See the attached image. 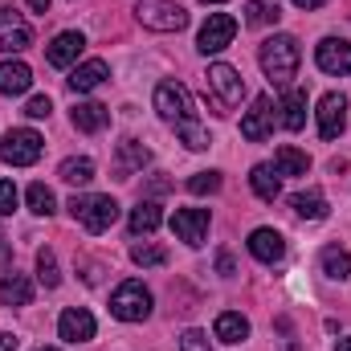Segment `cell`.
<instances>
[{
    "label": "cell",
    "instance_id": "1f68e13d",
    "mask_svg": "<svg viewBox=\"0 0 351 351\" xmlns=\"http://www.w3.org/2000/svg\"><path fill=\"white\" fill-rule=\"evenodd\" d=\"M25 200H29V208H33L37 217H49V213L58 208V200H53V192H49L45 184H29V192H25Z\"/></svg>",
    "mask_w": 351,
    "mask_h": 351
},
{
    "label": "cell",
    "instance_id": "7402d4cb",
    "mask_svg": "<svg viewBox=\"0 0 351 351\" xmlns=\"http://www.w3.org/2000/svg\"><path fill=\"white\" fill-rule=\"evenodd\" d=\"M29 86H33V70H29L25 62L8 58V62L0 66V94H25Z\"/></svg>",
    "mask_w": 351,
    "mask_h": 351
},
{
    "label": "cell",
    "instance_id": "ee69618b",
    "mask_svg": "<svg viewBox=\"0 0 351 351\" xmlns=\"http://www.w3.org/2000/svg\"><path fill=\"white\" fill-rule=\"evenodd\" d=\"M204 4H225V0H204Z\"/></svg>",
    "mask_w": 351,
    "mask_h": 351
},
{
    "label": "cell",
    "instance_id": "e0dca14e",
    "mask_svg": "<svg viewBox=\"0 0 351 351\" xmlns=\"http://www.w3.org/2000/svg\"><path fill=\"white\" fill-rule=\"evenodd\" d=\"M106 78H110L106 62H102V58H90V62H82V66H74V74H70L66 82H70V90H74V94H90V90L102 86Z\"/></svg>",
    "mask_w": 351,
    "mask_h": 351
},
{
    "label": "cell",
    "instance_id": "9a60e30c",
    "mask_svg": "<svg viewBox=\"0 0 351 351\" xmlns=\"http://www.w3.org/2000/svg\"><path fill=\"white\" fill-rule=\"evenodd\" d=\"M58 335H62L66 343H90V339H94V315L82 311V306L62 311V319H58Z\"/></svg>",
    "mask_w": 351,
    "mask_h": 351
},
{
    "label": "cell",
    "instance_id": "d4e9b609",
    "mask_svg": "<svg viewBox=\"0 0 351 351\" xmlns=\"http://www.w3.org/2000/svg\"><path fill=\"white\" fill-rule=\"evenodd\" d=\"M306 168H311L306 152H298V147H290V143H282V147L274 152V172L278 176H306Z\"/></svg>",
    "mask_w": 351,
    "mask_h": 351
},
{
    "label": "cell",
    "instance_id": "d6986e66",
    "mask_svg": "<svg viewBox=\"0 0 351 351\" xmlns=\"http://www.w3.org/2000/svg\"><path fill=\"white\" fill-rule=\"evenodd\" d=\"M160 225H164V208H160L156 200H139V204L131 208V217H127L131 237H147V233H156Z\"/></svg>",
    "mask_w": 351,
    "mask_h": 351
},
{
    "label": "cell",
    "instance_id": "e575fe53",
    "mask_svg": "<svg viewBox=\"0 0 351 351\" xmlns=\"http://www.w3.org/2000/svg\"><path fill=\"white\" fill-rule=\"evenodd\" d=\"M25 114H29V119H49V114H53V102H49L45 94H37V98H29Z\"/></svg>",
    "mask_w": 351,
    "mask_h": 351
},
{
    "label": "cell",
    "instance_id": "7bdbcfd3",
    "mask_svg": "<svg viewBox=\"0 0 351 351\" xmlns=\"http://www.w3.org/2000/svg\"><path fill=\"white\" fill-rule=\"evenodd\" d=\"M335 351H351V339H339V343H335Z\"/></svg>",
    "mask_w": 351,
    "mask_h": 351
},
{
    "label": "cell",
    "instance_id": "6da1fadb",
    "mask_svg": "<svg viewBox=\"0 0 351 351\" xmlns=\"http://www.w3.org/2000/svg\"><path fill=\"white\" fill-rule=\"evenodd\" d=\"M156 110H160V119H164V123H172L176 131H180V139H184L192 152H204V147L213 143V139H208V131L200 127L196 110H192L188 90L180 86V82H160V86H156Z\"/></svg>",
    "mask_w": 351,
    "mask_h": 351
},
{
    "label": "cell",
    "instance_id": "7a4b0ae2",
    "mask_svg": "<svg viewBox=\"0 0 351 351\" xmlns=\"http://www.w3.org/2000/svg\"><path fill=\"white\" fill-rule=\"evenodd\" d=\"M258 62H262L265 78H269L274 86H286V82L298 74L302 49H298V41H294L290 33H278V37L262 41V49H258Z\"/></svg>",
    "mask_w": 351,
    "mask_h": 351
},
{
    "label": "cell",
    "instance_id": "cb8c5ba5",
    "mask_svg": "<svg viewBox=\"0 0 351 351\" xmlns=\"http://www.w3.org/2000/svg\"><path fill=\"white\" fill-rule=\"evenodd\" d=\"M282 127L286 131H302L306 127V90H286V98H282Z\"/></svg>",
    "mask_w": 351,
    "mask_h": 351
},
{
    "label": "cell",
    "instance_id": "8fae6325",
    "mask_svg": "<svg viewBox=\"0 0 351 351\" xmlns=\"http://www.w3.org/2000/svg\"><path fill=\"white\" fill-rule=\"evenodd\" d=\"M269 127H274V98H269V94H258L254 106H250L245 119H241V135H245L250 143H262L265 135H269Z\"/></svg>",
    "mask_w": 351,
    "mask_h": 351
},
{
    "label": "cell",
    "instance_id": "277c9868",
    "mask_svg": "<svg viewBox=\"0 0 351 351\" xmlns=\"http://www.w3.org/2000/svg\"><path fill=\"white\" fill-rule=\"evenodd\" d=\"M70 213H74V221H78L86 233H106V229L119 221V200L90 192V196H74V200H70Z\"/></svg>",
    "mask_w": 351,
    "mask_h": 351
},
{
    "label": "cell",
    "instance_id": "ffe728a7",
    "mask_svg": "<svg viewBox=\"0 0 351 351\" xmlns=\"http://www.w3.org/2000/svg\"><path fill=\"white\" fill-rule=\"evenodd\" d=\"M70 119H74V127H78V131L98 135V131H106V123H110V106H102V102H78Z\"/></svg>",
    "mask_w": 351,
    "mask_h": 351
},
{
    "label": "cell",
    "instance_id": "5b68a950",
    "mask_svg": "<svg viewBox=\"0 0 351 351\" xmlns=\"http://www.w3.org/2000/svg\"><path fill=\"white\" fill-rule=\"evenodd\" d=\"M110 315L123 319V323H143L152 315V290L143 282H123L114 294H110Z\"/></svg>",
    "mask_w": 351,
    "mask_h": 351
},
{
    "label": "cell",
    "instance_id": "b9f144b4",
    "mask_svg": "<svg viewBox=\"0 0 351 351\" xmlns=\"http://www.w3.org/2000/svg\"><path fill=\"white\" fill-rule=\"evenodd\" d=\"M294 4H298V8H306V12H311V8H323V4H327V0H294Z\"/></svg>",
    "mask_w": 351,
    "mask_h": 351
},
{
    "label": "cell",
    "instance_id": "8992f818",
    "mask_svg": "<svg viewBox=\"0 0 351 351\" xmlns=\"http://www.w3.org/2000/svg\"><path fill=\"white\" fill-rule=\"evenodd\" d=\"M41 152H45V139H41L37 131H29V127H12V131L4 135V143H0V160L12 164V168H29V164H37Z\"/></svg>",
    "mask_w": 351,
    "mask_h": 351
},
{
    "label": "cell",
    "instance_id": "4316f807",
    "mask_svg": "<svg viewBox=\"0 0 351 351\" xmlns=\"http://www.w3.org/2000/svg\"><path fill=\"white\" fill-rule=\"evenodd\" d=\"M278 16H282V4L278 0H245V25L250 29L278 25Z\"/></svg>",
    "mask_w": 351,
    "mask_h": 351
},
{
    "label": "cell",
    "instance_id": "3957f363",
    "mask_svg": "<svg viewBox=\"0 0 351 351\" xmlns=\"http://www.w3.org/2000/svg\"><path fill=\"white\" fill-rule=\"evenodd\" d=\"M204 98L217 106V114H225V110H233V106L245 98V78H241L233 66L217 62V66H208V74H204Z\"/></svg>",
    "mask_w": 351,
    "mask_h": 351
},
{
    "label": "cell",
    "instance_id": "74e56055",
    "mask_svg": "<svg viewBox=\"0 0 351 351\" xmlns=\"http://www.w3.org/2000/svg\"><path fill=\"white\" fill-rule=\"evenodd\" d=\"M168 188H172V180H164V176H156V180L147 184V192H152V196H164Z\"/></svg>",
    "mask_w": 351,
    "mask_h": 351
},
{
    "label": "cell",
    "instance_id": "d6a6232c",
    "mask_svg": "<svg viewBox=\"0 0 351 351\" xmlns=\"http://www.w3.org/2000/svg\"><path fill=\"white\" fill-rule=\"evenodd\" d=\"M37 278L53 290L58 282H62V274H58V258H53V250H37Z\"/></svg>",
    "mask_w": 351,
    "mask_h": 351
},
{
    "label": "cell",
    "instance_id": "f6af8a7d",
    "mask_svg": "<svg viewBox=\"0 0 351 351\" xmlns=\"http://www.w3.org/2000/svg\"><path fill=\"white\" fill-rule=\"evenodd\" d=\"M37 351H58V348H37Z\"/></svg>",
    "mask_w": 351,
    "mask_h": 351
},
{
    "label": "cell",
    "instance_id": "2e32d148",
    "mask_svg": "<svg viewBox=\"0 0 351 351\" xmlns=\"http://www.w3.org/2000/svg\"><path fill=\"white\" fill-rule=\"evenodd\" d=\"M250 254L265 265L282 262V258H286V237H282L278 229H254V233H250Z\"/></svg>",
    "mask_w": 351,
    "mask_h": 351
},
{
    "label": "cell",
    "instance_id": "ba28073f",
    "mask_svg": "<svg viewBox=\"0 0 351 351\" xmlns=\"http://www.w3.org/2000/svg\"><path fill=\"white\" fill-rule=\"evenodd\" d=\"M237 37V21L229 12H213L204 25H200V37H196V49L200 53H221L229 41Z\"/></svg>",
    "mask_w": 351,
    "mask_h": 351
},
{
    "label": "cell",
    "instance_id": "f1b7e54d",
    "mask_svg": "<svg viewBox=\"0 0 351 351\" xmlns=\"http://www.w3.org/2000/svg\"><path fill=\"white\" fill-rule=\"evenodd\" d=\"M250 184H254V192H258L262 200H278V192H282V180L274 172V164H258V168L250 172Z\"/></svg>",
    "mask_w": 351,
    "mask_h": 351
},
{
    "label": "cell",
    "instance_id": "f546056e",
    "mask_svg": "<svg viewBox=\"0 0 351 351\" xmlns=\"http://www.w3.org/2000/svg\"><path fill=\"white\" fill-rule=\"evenodd\" d=\"M58 176H62L66 184H74V188H78V184H90V180H94V160H86V156H70V160L58 168Z\"/></svg>",
    "mask_w": 351,
    "mask_h": 351
},
{
    "label": "cell",
    "instance_id": "836d02e7",
    "mask_svg": "<svg viewBox=\"0 0 351 351\" xmlns=\"http://www.w3.org/2000/svg\"><path fill=\"white\" fill-rule=\"evenodd\" d=\"M221 188V172H196L188 180V192L192 196H208V192H217Z\"/></svg>",
    "mask_w": 351,
    "mask_h": 351
},
{
    "label": "cell",
    "instance_id": "52a82bcc",
    "mask_svg": "<svg viewBox=\"0 0 351 351\" xmlns=\"http://www.w3.org/2000/svg\"><path fill=\"white\" fill-rule=\"evenodd\" d=\"M135 16H139L143 29H156V33H180L188 25V12L176 0H139Z\"/></svg>",
    "mask_w": 351,
    "mask_h": 351
},
{
    "label": "cell",
    "instance_id": "4fadbf2b",
    "mask_svg": "<svg viewBox=\"0 0 351 351\" xmlns=\"http://www.w3.org/2000/svg\"><path fill=\"white\" fill-rule=\"evenodd\" d=\"M315 62H319L323 74H351V41L323 37L319 49H315Z\"/></svg>",
    "mask_w": 351,
    "mask_h": 351
},
{
    "label": "cell",
    "instance_id": "f35d334b",
    "mask_svg": "<svg viewBox=\"0 0 351 351\" xmlns=\"http://www.w3.org/2000/svg\"><path fill=\"white\" fill-rule=\"evenodd\" d=\"M217 269L229 278V274H233V254H217Z\"/></svg>",
    "mask_w": 351,
    "mask_h": 351
},
{
    "label": "cell",
    "instance_id": "8d00e7d4",
    "mask_svg": "<svg viewBox=\"0 0 351 351\" xmlns=\"http://www.w3.org/2000/svg\"><path fill=\"white\" fill-rule=\"evenodd\" d=\"M16 208V188H12V180H0V217H8Z\"/></svg>",
    "mask_w": 351,
    "mask_h": 351
},
{
    "label": "cell",
    "instance_id": "4dcf8cb0",
    "mask_svg": "<svg viewBox=\"0 0 351 351\" xmlns=\"http://www.w3.org/2000/svg\"><path fill=\"white\" fill-rule=\"evenodd\" d=\"M131 262L135 265H168V250L152 245V241H135L131 245Z\"/></svg>",
    "mask_w": 351,
    "mask_h": 351
},
{
    "label": "cell",
    "instance_id": "603a6c76",
    "mask_svg": "<svg viewBox=\"0 0 351 351\" xmlns=\"http://www.w3.org/2000/svg\"><path fill=\"white\" fill-rule=\"evenodd\" d=\"M213 331H217V339H221V343H241V339H250V319H245V315H237V311H221Z\"/></svg>",
    "mask_w": 351,
    "mask_h": 351
},
{
    "label": "cell",
    "instance_id": "60d3db41",
    "mask_svg": "<svg viewBox=\"0 0 351 351\" xmlns=\"http://www.w3.org/2000/svg\"><path fill=\"white\" fill-rule=\"evenodd\" d=\"M25 4H29V8H33V12H41V16H45V12H49V0H25Z\"/></svg>",
    "mask_w": 351,
    "mask_h": 351
},
{
    "label": "cell",
    "instance_id": "83f0119b",
    "mask_svg": "<svg viewBox=\"0 0 351 351\" xmlns=\"http://www.w3.org/2000/svg\"><path fill=\"white\" fill-rule=\"evenodd\" d=\"M319 262H323V274L335 278V282H348L351 278V254L339 250V245H327V250L319 254Z\"/></svg>",
    "mask_w": 351,
    "mask_h": 351
},
{
    "label": "cell",
    "instance_id": "44dd1931",
    "mask_svg": "<svg viewBox=\"0 0 351 351\" xmlns=\"http://www.w3.org/2000/svg\"><path fill=\"white\" fill-rule=\"evenodd\" d=\"M0 302L4 306H29L33 302V282L25 274H4L0 278Z\"/></svg>",
    "mask_w": 351,
    "mask_h": 351
},
{
    "label": "cell",
    "instance_id": "d590c367",
    "mask_svg": "<svg viewBox=\"0 0 351 351\" xmlns=\"http://www.w3.org/2000/svg\"><path fill=\"white\" fill-rule=\"evenodd\" d=\"M180 351H208V335L204 331H184L180 335Z\"/></svg>",
    "mask_w": 351,
    "mask_h": 351
},
{
    "label": "cell",
    "instance_id": "7c38bea8",
    "mask_svg": "<svg viewBox=\"0 0 351 351\" xmlns=\"http://www.w3.org/2000/svg\"><path fill=\"white\" fill-rule=\"evenodd\" d=\"M29 45H33V29L12 8H0V53H21Z\"/></svg>",
    "mask_w": 351,
    "mask_h": 351
},
{
    "label": "cell",
    "instance_id": "484cf974",
    "mask_svg": "<svg viewBox=\"0 0 351 351\" xmlns=\"http://www.w3.org/2000/svg\"><path fill=\"white\" fill-rule=\"evenodd\" d=\"M290 208H294L302 221H323V217H327V200H323V192H315V188H311V192H294V196H290Z\"/></svg>",
    "mask_w": 351,
    "mask_h": 351
},
{
    "label": "cell",
    "instance_id": "ac0fdd59",
    "mask_svg": "<svg viewBox=\"0 0 351 351\" xmlns=\"http://www.w3.org/2000/svg\"><path fill=\"white\" fill-rule=\"evenodd\" d=\"M147 160H152V152H147L139 139H123V143H119V160H114V176H119V180H131L135 172H143Z\"/></svg>",
    "mask_w": 351,
    "mask_h": 351
},
{
    "label": "cell",
    "instance_id": "30bf717a",
    "mask_svg": "<svg viewBox=\"0 0 351 351\" xmlns=\"http://www.w3.org/2000/svg\"><path fill=\"white\" fill-rule=\"evenodd\" d=\"M315 114H319V135L323 139H339L343 127H348V98L343 94H323Z\"/></svg>",
    "mask_w": 351,
    "mask_h": 351
},
{
    "label": "cell",
    "instance_id": "ab89813d",
    "mask_svg": "<svg viewBox=\"0 0 351 351\" xmlns=\"http://www.w3.org/2000/svg\"><path fill=\"white\" fill-rule=\"evenodd\" d=\"M16 343H21L16 335H8V331H0V351H16Z\"/></svg>",
    "mask_w": 351,
    "mask_h": 351
},
{
    "label": "cell",
    "instance_id": "5bb4252c",
    "mask_svg": "<svg viewBox=\"0 0 351 351\" xmlns=\"http://www.w3.org/2000/svg\"><path fill=\"white\" fill-rule=\"evenodd\" d=\"M82 49H86V37H82L78 29H66V33H58V37L49 41L45 58H49V66L66 70V66H74V62H78V53H82Z\"/></svg>",
    "mask_w": 351,
    "mask_h": 351
},
{
    "label": "cell",
    "instance_id": "9c48e42d",
    "mask_svg": "<svg viewBox=\"0 0 351 351\" xmlns=\"http://www.w3.org/2000/svg\"><path fill=\"white\" fill-rule=\"evenodd\" d=\"M172 233L184 245H204L208 237V208H176L172 213Z\"/></svg>",
    "mask_w": 351,
    "mask_h": 351
}]
</instances>
